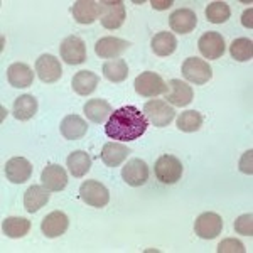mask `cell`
<instances>
[{"mask_svg": "<svg viewBox=\"0 0 253 253\" xmlns=\"http://www.w3.org/2000/svg\"><path fill=\"white\" fill-rule=\"evenodd\" d=\"M149 122L137 107H122L110 115L105 125V133L112 140L132 142L145 133Z\"/></svg>", "mask_w": 253, "mask_h": 253, "instance_id": "6da1fadb", "label": "cell"}, {"mask_svg": "<svg viewBox=\"0 0 253 253\" xmlns=\"http://www.w3.org/2000/svg\"><path fill=\"white\" fill-rule=\"evenodd\" d=\"M98 12H100V22L105 29L115 31L124 26L126 10L122 0H103L98 2Z\"/></svg>", "mask_w": 253, "mask_h": 253, "instance_id": "7a4b0ae2", "label": "cell"}, {"mask_svg": "<svg viewBox=\"0 0 253 253\" xmlns=\"http://www.w3.org/2000/svg\"><path fill=\"white\" fill-rule=\"evenodd\" d=\"M147 118L149 124L154 126H167L175 117V110L170 107L164 100H150L144 105V112H142Z\"/></svg>", "mask_w": 253, "mask_h": 253, "instance_id": "3957f363", "label": "cell"}, {"mask_svg": "<svg viewBox=\"0 0 253 253\" xmlns=\"http://www.w3.org/2000/svg\"><path fill=\"white\" fill-rule=\"evenodd\" d=\"M154 172L162 184H175L182 175V164L177 157L166 154V156L157 159L156 166H154Z\"/></svg>", "mask_w": 253, "mask_h": 253, "instance_id": "277c9868", "label": "cell"}, {"mask_svg": "<svg viewBox=\"0 0 253 253\" xmlns=\"http://www.w3.org/2000/svg\"><path fill=\"white\" fill-rule=\"evenodd\" d=\"M133 86H135V91L138 95L145 98H154L157 95H162V93H167V83L162 80V76H159L154 71L140 73L133 81Z\"/></svg>", "mask_w": 253, "mask_h": 253, "instance_id": "5b68a950", "label": "cell"}, {"mask_svg": "<svg viewBox=\"0 0 253 253\" xmlns=\"http://www.w3.org/2000/svg\"><path fill=\"white\" fill-rule=\"evenodd\" d=\"M80 198H81V201H84L88 206L103 208L108 205L110 193L100 181L89 179V181H84L83 184L80 186Z\"/></svg>", "mask_w": 253, "mask_h": 253, "instance_id": "8992f818", "label": "cell"}, {"mask_svg": "<svg viewBox=\"0 0 253 253\" xmlns=\"http://www.w3.org/2000/svg\"><path fill=\"white\" fill-rule=\"evenodd\" d=\"M182 76L194 84H205L213 78V69L208 61L199 58H187L182 63Z\"/></svg>", "mask_w": 253, "mask_h": 253, "instance_id": "52a82bcc", "label": "cell"}, {"mask_svg": "<svg viewBox=\"0 0 253 253\" xmlns=\"http://www.w3.org/2000/svg\"><path fill=\"white\" fill-rule=\"evenodd\" d=\"M59 54L61 59L66 64L76 66V64H81L86 61V46H84L83 39H80L78 36H68L61 42Z\"/></svg>", "mask_w": 253, "mask_h": 253, "instance_id": "ba28073f", "label": "cell"}, {"mask_svg": "<svg viewBox=\"0 0 253 253\" xmlns=\"http://www.w3.org/2000/svg\"><path fill=\"white\" fill-rule=\"evenodd\" d=\"M223 230V219L216 213H203L196 218L194 223V233L203 240H213L218 235H221Z\"/></svg>", "mask_w": 253, "mask_h": 253, "instance_id": "9c48e42d", "label": "cell"}, {"mask_svg": "<svg viewBox=\"0 0 253 253\" xmlns=\"http://www.w3.org/2000/svg\"><path fill=\"white\" fill-rule=\"evenodd\" d=\"M36 73L42 83H56L63 76V68L56 56L42 54L36 59Z\"/></svg>", "mask_w": 253, "mask_h": 253, "instance_id": "30bf717a", "label": "cell"}, {"mask_svg": "<svg viewBox=\"0 0 253 253\" xmlns=\"http://www.w3.org/2000/svg\"><path fill=\"white\" fill-rule=\"evenodd\" d=\"M198 47H199V52H201L206 59H219L224 54L226 44H224V38L219 32L208 31L199 38Z\"/></svg>", "mask_w": 253, "mask_h": 253, "instance_id": "8fae6325", "label": "cell"}, {"mask_svg": "<svg viewBox=\"0 0 253 253\" xmlns=\"http://www.w3.org/2000/svg\"><path fill=\"white\" fill-rule=\"evenodd\" d=\"M3 172H5L7 181L14 184H24L32 175V164L26 157H12L5 162Z\"/></svg>", "mask_w": 253, "mask_h": 253, "instance_id": "7c38bea8", "label": "cell"}, {"mask_svg": "<svg viewBox=\"0 0 253 253\" xmlns=\"http://www.w3.org/2000/svg\"><path fill=\"white\" fill-rule=\"evenodd\" d=\"M193 98H194V91L186 81L170 80L167 83V93H166L167 103L174 105V107H187L193 101Z\"/></svg>", "mask_w": 253, "mask_h": 253, "instance_id": "4fadbf2b", "label": "cell"}, {"mask_svg": "<svg viewBox=\"0 0 253 253\" xmlns=\"http://www.w3.org/2000/svg\"><path fill=\"white\" fill-rule=\"evenodd\" d=\"M122 179L132 187L144 186L149 179V166L142 159H132L122 169Z\"/></svg>", "mask_w": 253, "mask_h": 253, "instance_id": "5bb4252c", "label": "cell"}, {"mask_svg": "<svg viewBox=\"0 0 253 253\" xmlns=\"http://www.w3.org/2000/svg\"><path fill=\"white\" fill-rule=\"evenodd\" d=\"M128 47H130L128 41L107 36V38H101L95 44V52H96V56H100V58H103V59H115L122 52H125Z\"/></svg>", "mask_w": 253, "mask_h": 253, "instance_id": "9a60e30c", "label": "cell"}, {"mask_svg": "<svg viewBox=\"0 0 253 253\" xmlns=\"http://www.w3.org/2000/svg\"><path fill=\"white\" fill-rule=\"evenodd\" d=\"M69 226V219L63 211H52L41 223V231L47 238H58V236L66 233Z\"/></svg>", "mask_w": 253, "mask_h": 253, "instance_id": "2e32d148", "label": "cell"}, {"mask_svg": "<svg viewBox=\"0 0 253 253\" xmlns=\"http://www.w3.org/2000/svg\"><path fill=\"white\" fill-rule=\"evenodd\" d=\"M41 181H42V186H46L49 191L58 193V191H63L64 187H66L68 174L61 166L49 164L46 166V169L41 172Z\"/></svg>", "mask_w": 253, "mask_h": 253, "instance_id": "e0dca14e", "label": "cell"}, {"mask_svg": "<svg viewBox=\"0 0 253 253\" xmlns=\"http://www.w3.org/2000/svg\"><path fill=\"white\" fill-rule=\"evenodd\" d=\"M196 24H198V17H196L194 10L191 9H177L169 17L170 29L177 34H189L194 31Z\"/></svg>", "mask_w": 253, "mask_h": 253, "instance_id": "ac0fdd59", "label": "cell"}, {"mask_svg": "<svg viewBox=\"0 0 253 253\" xmlns=\"http://www.w3.org/2000/svg\"><path fill=\"white\" fill-rule=\"evenodd\" d=\"M7 80L10 86L14 88H29L34 81V73L29 64L26 63H14L7 69Z\"/></svg>", "mask_w": 253, "mask_h": 253, "instance_id": "d6986e66", "label": "cell"}, {"mask_svg": "<svg viewBox=\"0 0 253 253\" xmlns=\"http://www.w3.org/2000/svg\"><path fill=\"white\" fill-rule=\"evenodd\" d=\"M49 203V189L46 186L32 184L24 194V208L27 213H38Z\"/></svg>", "mask_w": 253, "mask_h": 253, "instance_id": "ffe728a7", "label": "cell"}, {"mask_svg": "<svg viewBox=\"0 0 253 253\" xmlns=\"http://www.w3.org/2000/svg\"><path fill=\"white\" fill-rule=\"evenodd\" d=\"M61 135L66 140H78V138L84 137L88 132V125L80 115H68L61 122Z\"/></svg>", "mask_w": 253, "mask_h": 253, "instance_id": "44dd1931", "label": "cell"}, {"mask_svg": "<svg viewBox=\"0 0 253 253\" xmlns=\"http://www.w3.org/2000/svg\"><path fill=\"white\" fill-rule=\"evenodd\" d=\"M73 19L78 24H93L95 20L100 17V12H98V2L93 0H78V2L73 5L71 9Z\"/></svg>", "mask_w": 253, "mask_h": 253, "instance_id": "7402d4cb", "label": "cell"}, {"mask_svg": "<svg viewBox=\"0 0 253 253\" xmlns=\"http://www.w3.org/2000/svg\"><path fill=\"white\" fill-rule=\"evenodd\" d=\"M130 149L122 142H108L101 149V161L108 167H117L128 157Z\"/></svg>", "mask_w": 253, "mask_h": 253, "instance_id": "603a6c76", "label": "cell"}, {"mask_svg": "<svg viewBox=\"0 0 253 253\" xmlns=\"http://www.w3.org/2000/svg\"><path fill=\"white\" fill-rule=\"evenodd\" d=\"M83 110H84V115H86V118L88 120H91L93 124H103V122H107L110 118V115L113 113L112 105L105 100H100V98L88 100Z\"/></svg>", "mask_w": 253, "mask_h": 253, "instance_id": "cb8c5ba5", "label": "cell"}, {"mask_svg": "<svg viewBox=\"0 0 253 253\" xmlns=\"http://www.w3.org/2000/svg\"><path fill=\"white\" fill-rule=\"evenodd\" d=\"M98 81H100V78H98L96 73H93V71H78L75 76H73L71 86L80 96H88L96 89Z\"/></svg>", "mask_w": 253, "mask_h": 253, "instance_id": "d4e9b609", "label": "cell"}, {"mask_svg": "<svg viewBox=\"0 0 253 253\" xmlns=\"http://www.w3.org/2000/svg\"><path fill=\"white\" fill-rule=\"evenodd\" d=\"M152 51L154 54L161 56V58H166V56H170L172 52L177 49V39L172 32H157L152 38Z\"/></svg>", "mask_w": 253, "mask_h": 253, "instance_id": "484cf974", "label": "cell"}, {"mask_svg": "<svg viewBox=\"0 0 253 253\" xmlns=\"http://www.w3.org/2000/svg\"><path fill=\"white\" fill-rule=\"evenodd\" d=\"M66 166L73 177H83L91 169V157L84 150H75L66 159Z\"/></svg>", "mask_w": 253, "mask_h": 253, "instance_id": "4316f807", "label": "cell"}, {"mask_svg": "<svg viewBox=\"0 0 253 253\" xmlns=\"http://www.w3.org/2000/svg\"><path fill=\"white\" fill-rule=\"evenodd\" d=\"M38 100H36L32 95H22L19 96L17 100L14 101V117L17 118L20 122H26V120H31L32 117L38 113Z\"/></svg>", "mask_w": 253, "mask_h": 253, "instance_id": "83f0119b", "label": "cell"}, {"mask_svg": "<svg viewBox=\"0 0 253 253\" xmlns=\"http://www.w3.org/2000/svg\"><path fill=\"white\" fill-rule=\"evenodd\" d=\"M31 221L26 218H19V216H9L2 221V231L9 238H22L29 233Z\"/></svg>", "mask_w": 253, "mask_h": 253, "instance_id": "f1b7e54d", "label": "cell"}, {"mask_svg": "<svg viewBox=\"0 0 253 253\" xmlns=\"http://www.w3.org/2000/svg\"><path fill=\"white\" fill-rule=\"evenodd\" d=\"M101 69H103V76L112 83H122L128 76V64L125 59H108Z\"/></svg>", "mask_w": 253, "mask_h": 253, "instance_id": "f546056e", "label": "cell"}, {"mask_svg": "<svg viewBox=\"0 0 253 253\" xmlns=\"http://www.w3.org/2000/svg\"><path fill=\"white\" fill-rule=\"evenodd\" d=\"M230 54L231 58L240 61V63H245V61H250L253 58V42L252 39L247 38H240L235 39L230 46Z\"/></svg>", "mask_w": 253, "mask_h": 253, "instance_id": "4dcf8cb0", "label": "cell"}, {"mask_svg": "<svg viewBox=\"0 0 253 253\" xmlns=\"http://www.w3.org/2000/svg\"><path fill=\"white\" fill-rule=\"evenodd\" d=\"M201 125H203V117L196 110H187V112L181 113L177 118V128L186 133L198 132L201 128Z\"/></svg>", "mask_w": 253, "mask_h": 253, "instance_id": "1f68e13d", "label": "cell"}, {"mask_svg": "<svg viewBox=\"0 0 253 253\" xmlns=\"http://www.w3.org/2000/svg\"><path fill=\"white\" fill-rule=\"evenodd\" d=\"M231 10L226 2H211L206 7V17L213 24H223L230 19Z\"/></svg>", "mask_w": 253, "mask_h": 253, "instance_id": "d6a6232c", "label": "cell"}, {"mask_svg": "<svg viewBox=\"0 0 253 253\" xmlns=\"http://www.w3.org/2000/svg\"><path fill=\"white\" fill-rule=\"evenodd\" d=\"M233 228H235V231L238 235L253 236V216L250 213L238 216L235 224H233Z\"/></svg>", "mask_w": 253, "mask_h": 253, "instance_id": "836d02e7", "label": "cell"}, {"mask_svg": "<svg viewBox=\"0 0 253 253\" xmlns=\"http://www.w3.org/2000/svg\"><path fill=\"white\" fill-rule=\"evenodd\" d=\"M218 253H245V247L240 240L226 238L218 245Z\"/></svg>", "mask_w": 253, "mask_h": 253, "instance_id": "e575fe53", "label": "cell"}, {"mask_svg": "<svg viewBox=\"0 0 253 253\" xmlns=\"http://www.w3.org/2000/svg\"><path fill=\"white\" fill-rule=\"evenodd\" d=\"M252 159H253V150H248V152H245V156L242 157V161H240V170L245 174H253V169H252Z\"/></svg>", "mask_w": 253, "mask_h": 253, "instance_id": "d590c367", "label": "cell"}, {"mask_svg": "<svg viewBox=\"0 0 253 253\" xmlns=\"http://www.w3.org/2000/svg\"><path fill=\"white\" fill-rule=\"evenodd\" d=\"M172 5V0H152V7L156 10H166V9H169V7Z\"/></svg>", "mask_w": 253, "mask_h": 253, "instance_id": "8d00e7d4", "label": "cell"}, {"mask_svg": "<svg viewBox=\"0 0 253 253\" xmlns=\"http://www.w3.org/2000/svg\"><path fill=\"white\" fill-rule=\"evenodd\" d=\"M252 15H253V9H247L243 12V17H242V24L245 27H248V29H252V27H253Z\"/></svg>", "mask_w": 253, "mask_h": 253, "instance_id": "74e56055", "label": "cell"}]
</instances>
